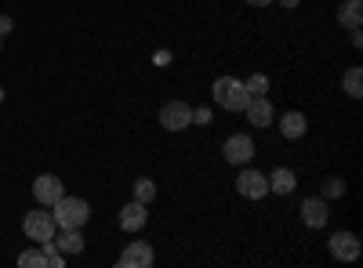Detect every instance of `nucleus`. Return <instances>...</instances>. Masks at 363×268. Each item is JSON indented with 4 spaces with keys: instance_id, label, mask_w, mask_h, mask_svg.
<instances>
[{
    "instance_id": "b1692460",
    "label": "nucleus",
    "mask_w": 363,
    "mask_h": 268,
    "mask_svg": "<svg viewBox=\"0 0 363 268\" xmlns=\"http://www.w3.org/2000/svg\"><path fill=\"white\" fill-rule=\"evenodd\" d=\"M11 25H15V22H11L8 15H0V37H4V33H11Z\"/></svg>"
},
{
    "instance_id": "9b49d317",
    "label": "nucleus",
    "mask_w": 363,
    "mask_h": 268,
    "mask_svg": "<svg viewBox=\"0 0 363 268\" xmlns=\"http://www.w3.org/2000/svg\"><path fill=\"white\" fill-rule=\"evenodd\" d=\"M330 218V206L323 196H309V199H301V221H306L309 228H323Z\"/></svg>"
},
{
    "instance_id": "4468645a",
    "label": "nucleus",
    "mask_w": 363,
    "mask_h": 268,
    "mask_svg": "<svg viewBox=\"0 0 363 268\" xmlns=\"http://www.w3.org/2000/svg\"><path fill=\"white\" fill-rule=\"evenodd\" d=\"M306 131H309V120H306V112L291 109V112H284V116H280V134H284V138L298 141V138L306 134Z\"/></svg>"
},
{
    "instance_id": "7ed1b4c3",
    "label": "nucleus",
    "mask_w": 363,
    "mask_h": 268,
    "mask_svg": "<svg viewBox=\"0 0 363 268\" xmlns=\"http://www.w3.org/2000/svg\"><path fill=\"white\" fill-rule=\"evenodd\" d=\"M22 232H26V235H29V240H33V243L55 240L58 225H55V218H51V206H40V211H29V214L22 218Z\"/></svg>"
},
{
    "instance_id": "dca6fc26",
    "label": "nucleus",
    "mask_w": 363,
    "mask_h": 268,
    "mask_svg": "<svg viewBox=\"0 0 363 268\" xmlns=\"http://www.w3.org/2000/svg\"><path fill=\"white\" fill-rule=\"evenodd\" d=\"M363 22V0H345V4L338 8V25L342 29H359Z\"/></svg>"
},
{
    "instance_id": "bb28decb",
    "label": "nucleus",
    "mask_w": 363,
    "mask_h": 268,
    "mask_svg": "<svg viewBox=\"0 0 363 268\" xmlns=\"http://www.w3.org/2000/svg\"><path fill=\"white\" fill-rule=\"evenodd\" d=\"M0 102H4V87H0Z\"/></svg>"
},
{
    "instance_id": "20e7f679",
    "label": "nucleus",
    "mask_w": 363,
    "mask_h": 268,
    "mask_svg": "<svg viewBox=\"0 0 363 268\" xmlns=\"http://www.w3.org/2000/svg\"><path fill=\"white\" fill-rule=\"evenodd\" d=\"M222 156H225V163H233V167L251 163V160H255V138H251V134H229L225 145H222Z\"/></svg>"
},
{
    "instance_id": "0eeeda50",
    "label": "nucleus",
    "mask_w": 363,
    "mask_h": 268,
    "mask_svg": "<svg viewBox=\"0 0 363 268\" xmlns=\"http://www.w3.org/2000/svg\"><path fill=\"white\" fill-rule=\"evenodd\" d=\"M327 250H330V257H338V261H356V257L363 254L356 232H335V235L327 240Z\"/></svg>"
},
{
    "instance_id": "5701e85b",
    "label": "nucleus",
    "mask_w": 363,
    "mask_h": 268,
    "mask_svg": "<svg viewBox=\"0 0 363 268\" xmlns=\"http://www.w3.org/2000/svg\"><path fill=\"white\" fill-rule=\"evenodd\" d=\"M193 120H196V124H207L211 112H207V109H193Z\"/></svg>"
},
{
    "instance_id": "2eb2a0df",
    "label": "nucleus",
    "mask_w": 363,
    "mask_h": 268,
    "mask_svg": "<svg viewBox=\"0 0 363 268\" xmlns=\"http://www.w3.org/2000/svg\"><path fill=\"white\" fill-rule=\"evenodd\" d=\"M55 247L62 250L66 257H69V254H80V250H84V232H80V228H58V232H55Z\"/></svg>"
},
{
    "instance_id": "1a4fd4ad",
    "label": "nucleus",
    "mask_w": 363,
    "mask_h": 268,
    "mask_svg": "<svg viewBox=\"0 0 363 268\" xmlns=\"http://www.w3.org/2000/svg\"><path fill=\"white\" fill-rule=\"evenodd\" d=\"M145 221H149V203L131 199V203L120 206V228H124V232H142Z\"/></svg>"
},
{
    "instance_id": "423d86ee",
    "label": "nucleus",
    "mask_w": 363,
    "mask_h": 268,
    "mask_svg": "<svg viewBox=\"0 0 363 268\" xmlns=\"http://www.w3.org/2000/svg\"><path fill=\"white\" fill-rule=\"evenodd\" d=\"M160 127H167V131H186V127H193V105H189V102H167V105L160 109Z\"/></svg>"
},
{
    "instance_id": "4be33fe9",
    "label": "nucleus",
    "mask_w": 363,
    "mask_h": 268,
    "mask_svg": "<svg viewBox=\"0 0 363 268\" xmlns=\"http://www.w3.org/2000/svg\"><path fill=\"white\" fill-rule=\"evenodd\" d=\"M338 196H345V182L342 177H327L323 182V199H338Z\"/></svg>"
},
{
    "instance_id": "aec40b11",
    "label": "nucleus",
    "mask_w": 363,
    "mask_h": 268,
    "mask_svg": "<svg viewBox=\"0 0 363 268\" xmlns=\"http://www.w3.org/2000/svg\"><path fill=\"white\" fill-rule=\"evenodd\" d=\"M40 250H44V257H48V264H51V268H62V264H66V254L55 247V240H44V243H40Z\"/></svg>"
},
{
    "instance_id": "412c9836",
    "label": "nucleus",
    "mask_w": 363,
    "mask_h": 268,
    "mask_svg": "<svg viewBox=\"0 0 363 268\" xmlns=\"http://www.w3.org/2000/svg\"><path fill=\"white\" fill-rule=\"evenodd\" d=\"M18 264L22 268H48V257H44V250H22Z\"/></svg>"
},
{
    "instance_id": "ddd939ff",
    "label": "nucleus",
    "mask_w": 363,
    "mask_h": 268,
    "mask_svg": "<svg viewBox=\"0 0 363 268\" xmlns=\"http://www.w3.org/2000/svg\"><path fill=\"white\" fill-rule=\"evenodd\" d=\"M265 177H269V192H277V196H291L298 189V177H294L291 167H277V170L265 174Z\"/></svg>"
},
{
    "instance_id": "393cba45",
    "label": "nucleus",
    "mask_w": 363,
    "mask_h": 268,
    "mask_svg": "<svg viewBox=\"0 0 363 268\" xmlns=\"http://www.w3.org/2000/svg\"><path fill=\"white\" fill-rule=\"evenodd\" d=\"M277 4H280V8H298L301 0H277Z\"/></svg>"
},
{
    "instance_id": "39448f33",
    "label": "nucleus",
    "mask_w": 363,
    "mask_h": 268,
    "mask_svg": "<svg viewBox=\"0 0 363 268\" xmlns=\"http://www.w3.org/2000/svg\"><path fill=\"white\" fill-rule=\"evenodd\" d=\"M236 192L247 196V199H265L269 196V177L262 170H255V167L244 163V170L236 174Z\"/></svg>"
},
{
    "instance_id": "a211bd4d",
    "label": "nucleus",
    "mask_w": 363,
    "mask_h": 268,
    "mask_svg": "<svg viewBox=\"0 0 363 268\" xmlns=\"http://www.w3.org/2000/svg\"><path fill=\"white\" fill-rule=\"evenodd\" d=\"M131 192H135L138 203H153L157 199V182H153V177H138V182L131 185Z\"/></svg>"
},
{
    "instance_id": "a878e982",
    "label": "nucleus",
    "mask_w": 363,
    "mask_h": 268,
    "mask_svg": "<svg viewBox=\"0 0 363 268\" xmlns=\"http://www.w3.org/2000/svg\"><path fill=\"white\" fill-rule=\"evenodd\" d=\"M247 4H251V8H269L272 0H247Z\"/></svg>"
},
{
    "instance_id": "f03ea898",
    "label": "nucleus",
    "mask_w": 363,
    "mask_h": 268,
    "mask_svg": "<svg viewBox=\"0 0 363 268\" xmlns=\"http://www.w3.org/2000/svg\"><path fill=\"white\" fill-rule=\"evenodd\" d=\"M51 218H55L58 228H84L87 218H91V206L80 196H62V199L51 206Z\"/></svg>"
},
{
    "instance_id": "f3484780",
    "label": "nucleus",
    "mask_w": 363,
    "mask_h": 268,
    "mask_svg": "<svg viewBox=\"0 0 363 268\" xmlns=\"http://www.w3.org/2000/svg\"><path fill=\"white\" fill-rule=\"evenodd\" d=\"M342 91H345L349 98H363V69H359V66L345 69V76H342Z\"/></svg>"
},
{
    "instance_id": "f257e3e1",
    "label": "nucleus",
    "mask_w": 363,
    "mask_h": 268,
    "mask_svg": "<svg viewBox=\"0 0 363 268\" xmlns=\"http://www.w3.org/2000/svg\"><path fill=\"white\" fill-rule=\"evenodd\" d=\"M211 98H215V105H222L225 112H244L247 102H251L244 80H236V76H218L215 87H211Z\"/></svg>"
},
{
    "instance_id": "9d476101",
    "label": "nucleus",
    "mask_w": 363,
    "mask_h": 268,
    "mask_svg": "<svg viewBox=\"0 0 363 268\" xmlns=\"http://www.w3.org/2000/svg\"><path fill=\"white\" fill-rule=\"evenodd\" d=\"M153 261H157L153 247H149V243H142V240H138V243H128V250L116 257V264H120V268H149Z\"/></svg>"
},
{
    "instance_id": "cd10ccee",
    "label": "nucleus",
    "mask_w": 363,
    "mask_h": 268,
    "mask_svg": "<svg viewBox=\"0 0 363 268\" xmlns=\"http://www.w3.org/2000/svg\"><path fill=\"white\" fill-rule=\"evenodd\" d=\"M0 47H4V37H0Z\"/></svg>"
},
{
    "instance_id": "f8f14e48",
    "label": "nucleus",
    "mask_w": 363,
    "mask_h": 268,
    "mask_svg": "<svg viewBox=\"0 0 363 268\" xmlns=\"http://www.w3.org/2000/svg\"><path fill=\"white\" fill-rule=\"evenodd\" d=\"M244 116H247V124H251V127H269L277 112H272V102H269L265 95H258V98H251V102H247Z\"/></svg>"
},
{
    "instance_id": "6e6552de",
    "label": "nucleus",
    "mask_w": 363,
    "mask_h": 268,
    "mask_svg": "<svg viewBox=\"0 0 363 268\" xmlns=\"http://www.w3.org/2000/svg\"><path fill=\"white\" fill-rule=\"evenodd\" d=\"M33 196L40 206H55L58 199L66 196V185H62V177H55V174H40L37 182H33Z\"/></svg>"
},
{
    "instance_id": "6ab92c4d",
    "label": "nucleus",
    "mask_w": 363,
    "mask_h": 268,
    "mask_svg": "<svg viewBox=\"0 0 363 268\" xmlns=\"http://www.w3.org/2000/svg\"><path fill=\"white\" fill-rule=\"evenodd\" d=\"M244 87H247V95H251V98H258V95H269V76L255 73V76H247V80H244Z\"/></svg>"
}]
</instances>
